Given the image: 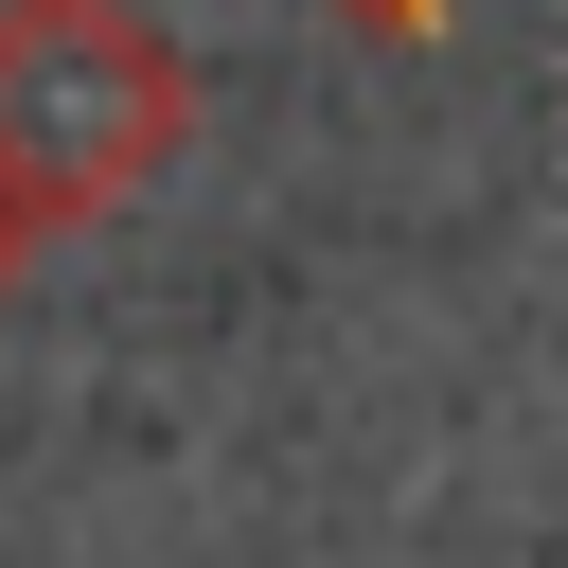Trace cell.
<instances>
[{"label": "cell", "mask_w": 568, "mask_h": 568, "mask_svg": "<svg viewBox=\"0 0 568 568\" xmlns=\"http://www.w3.org/2000/svg\"><path fill=\"white\" fill-rule=\"evenodd\" d=\"M373 18H426V0H373Z\"/></svg>", "instance_id": "6da1fadb"}]
</instances>
